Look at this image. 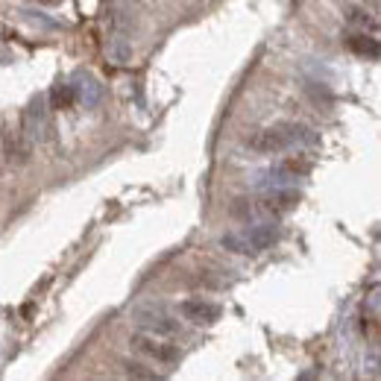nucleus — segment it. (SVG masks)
Listing matches in <instances>:
<instances>
[{
	"mask_svg": "<svg viewBox=\"0 0 381 381\" xmlns=\"http://www.w3.org/2000/svg\"><path fill=\"white\" fill-rule=\"evenodd\" d=\"M279 238H281V226L276 220H267L258 226H246L241 232H226L220 238V246L229 249V253H238V255H258L273 246Z\"/></svg>",
	"mask_w": 381,
	"mask_h": 381,
	"instance_id": "nucleus-2",
	"label": "nucleus"
},
{
	"mask_svg": "<svg viewBox=\"0 0 381 381\" xmlns=\"http://www.w3.org/2000/svg\"><path fill=\"white\" fill-rule=\"evenodd\" d=\"M349 24H355V27H361V30H373L376 32V21L373 18H367V12H364V9H355V12L349 15Z\"/></svg>",
	"mask_w": 381,
	"mask_h": 381,
	"instance_id": "nucleus-14",
	"label": "nucleus"
},
{
	"mask_svg": "<svg viewBox=\"0 0 381 381\" xmlns=\"http://www.w3.org/2000/svg\"><path fill=\"white\" fill-rule=\"evenodd\" d=\"M38 3H59V0H38Z\"/></svg>",
	"mask_w": 381,
	"mask_h": 381,
	"instance_id": "nucleus-15",
	"label": "nucleus"
},
{
	"mask_svg": "<svg viewBox=\"0 0 381 381\" xmlns=\"http://www.w3.org/2000/svg\"><path fill=\"white\" fill-rule=\"evenodd\" d=\"M124 373L129 376V378H144V381H152V378H159V373L156 369H147L141 361H126L124 364Z\"/></svg>",
	"mask_w": 381,
	"mask_h": 381,
	"instance_id": "nucleus-13",
	"label": "nucleus"
},
{
	"mask_svg": "<svg viewBox=\"0 0 381 381\" xmlns=\"http://www.w3.org/2000/svg\"><path fill=\"white\" fill-rule=\"evenodd\" d=\"M314 141H317V135H314L308 126L281 121V124L264 126V129H258V132H253V135L246 138V147L255 150V152H264V156H270V152H285L290 147L314 144Z\"/></svg>",
	"mask_w": 381,
	"mask_h": 381,
	"instance_id": "nucleus-1",
	"label": "nucleus"
},
{
	"mask_svg": "<svg viewBox=\"0 0 381 381\" xmlns=\"http://www.w3.org/2000/svg\"><path fill=\"white\" fill-rule=\"evenodd\" d=\"M361 334L369 340H378V311H364L361 314Z\"/></svg>",
	"mask_w": 381,
	"mask_h": 381,
	"instance_id": "nucleus-12",
	"label": "nucleus"
},
{
	"mask_svg": "<svg viewBox=\"0 0 381 381\" xmlns=\"http://www.w3.org/2000/svg\"><path fill=\"white\" fill-rule=\"evenodd\" d=\"M53 132V124H50V108L45 97H36L27 112H24V135L30 141H47Z\"/></svg>",
	"mask_w": 381,
	"mask_h": 381,
	"instance_id": "nucleus-4",
	"label": "nucleus"
},
{
	"mask_svg": "<svg viewBox=\"0 0 381 381\" xmlns=\"http://www.w3.org/2000/svg\"><path fill=\"white\" fill-rule=\"evenodd\" d=\"M346 45H349V50H355L358 56H367V59H378V53H381L376 32H367V30L352 32V36L346 38Z\"/></svg>",
	"mask_w": 381,
	"mask_h": 381,
	"instance_id": "nucleus-10",
	"label": "nucleus"
},
{
	"mask_svg": "<svg viewBox=\"0 0 381 381\" xmlns=\"http://www.w3.org/2000/svg\"><path fill=\"white\" fill-rule=\"evenodd\" d=\"M297 205H299V194H297V191H290V188H276V191H270L267 197L258 203V209L267 211V214H273V217H279V214L293 211Z\"/></svg>",
	"mask_w": 381,
	"mask_h": 381,
	"instance_id": "nucleus-8",
	"label": "nucleus"
},
{
	"mask_svg": "<svg viewBox=\"0 0 381 381\" xmlns=\"http://www.w3.org/2000/svg\"><path fill=\"white\" fill-rule=\"evenodd\" d=\"M138 325L144 329L147 334H159V337H179L182 334V325L179 320L168 317V314H156V311H138Z\"/></svg>",
	"mask_w": 381,
	"mask_h": 381,
	"instance_id": "nucleus-7",
	"label": "nucleus"
},
{
	"mask_svg": "<svg viewBox=\"0 0 381 381\" xmlns=\"http://www.w3.org/2000/svg\"><path fill=\"white\" fill-rule=\"evenodd\" d=\"M3 152L9 165H27L32 156V141L24 132H6L3 135Z\"/></svg>",
	"mask_w": 381,
	"mask_h": 381,
	"instance_id": "nucleus-9",
	"label": "nucleus"
},
{
	"mask_svg": "<svg viewBox=\"0 0 381 381\" xmlns=\"http://www.w3.org/2000/svg\"><path fill=\"white\" fill-rule=\"evenodd\" d=\"M179 314L188 323H197V325H211V323H217L220 320V305H214V302H209V299H185L182 305H179Z\"/></svg>",
	"mask_w": 381,
	"mask_h": 381,
	"instance_id": "nucleus-6",
	"label": "nucleus"
},
{
	"mask_svg": "<svg viewBox=\"0 0 381 381\" xmlns=\"http://www.w3.org/2000/svg\"><path fill=\"white\" fill-rule=\"evenodd\" d=\"M50 108H73L76 106V100H80V89L76 85H71V82H59V85H53V91H50Z\"/></svg>",
	"mask_w": 381,
	"mask_h": 381,
	"instance_id": "nucleus-11",
	"label": "nucleus"
},
{
	"mask_svg": "<svg viewBox=\"0 0 381 381\" xmlns=\"http://www.w3.org/2000/svg\"><path fill=\"white\" fill-rule=\"evenodd\" d=\"M132 349L138 355H144L150 358V361H156V364H176L179 358H182V349L176 343H168L165 337H159V334H132Z\"/></svg>",
	"mask_w": 381,
	"mask_h": 381,
	"instance_id": "nucleus-3",
	"label": "nucleus"
},
{
	"mask_svg": "<svg viewBox=\"0 0 381 381\" xmlns=\"http://www.w3.org/2000/svg\"><path fill=\"white\" fill-rule=\"evenodd\" d=\"M311 170V161H305V159H299V156H288V159H281L276 168H270L267 173H261V185L264 188H281V185H288V182H293V179H299V176H305V173Z\"/></svg>",
	"mask_w": 381,
	"mask_h": 381,
	"instance_id": "nucleus-5",
	"label": "nucleus"
}]
</instances>
